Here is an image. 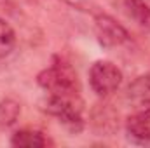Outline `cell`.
Masks as SVG:
<instances>
[{
	"label": "cell",
	"mask_w": 150,
	"mask_h": 148,
	"mask_svg": "<svg viewBox=\"0 0 150 148\" xmlns=\"http://www.w3.org/2000/svg\"><path fill=\"white\" fill-rule=\"evenodd\" d=\"M129 98L138 103L150 105V75L140 77L129 85Z\"/></svg>",
	"instance_id": "9"
},
{
	"label": "cell",
	"mask_w": 150,
	"mask_h": 148,
	"mask_svg": "<svg viewBox=\"0 0 150 148\" xmlns=\"http://www.w3.org/2000/svg\"><path fill=\"white\" fill-rule=\"evenodd\" d=\"M4 4H7V0H0V5H4Z\"/></svg>",
	"instance_id": "11"
},
{
	"label": "cell",
	"mask_w": 150,
	"mask_h": 148,
	"mask_svg": "<svg viewBox=\"0 0 150 148\" xmlns=\"http://www.w3.org/2000/svg\"><path fill=\"white\" fill-rule=\"evenodd\" d=\"M16 45V33L12 30V26L5 21L0 19V59L7 58Z\"/></svg>",
	"instance_id": "8"
},
{
	"label": "cell",
	"mask_w": 150,
	"mask_h": 148,
	"mask_svg": "<svg viewBox=\"0 0 150 148\" xmlns=\"http://www.w3.org/2000/svg\"><path fill=\"white\" fill-rule=\"evenodd\" d=\"M96 37L103 47H115L124 44L129 35L127 32L110 16H98L96 18Z\"/></svg>",
	"instance_id": "5"
},
{
	"label": "cell",
	"mask_w": 150,
	"mask_h": 148,
	"mask_svg": "<svg viewBox=\"0 0 150 148\" xmlns=\"http://www.w3.org/2000/svg\"><path fill=\"white\" fill-rule=\"evenodd\" d=\"M51 141L47 138H44L42 132L38 131H18L12 140H11V145L14 147H28V148H33V147H47Z\"/></svg>",
	"instance_id": "6"
},
{
	"label": "cell",
	"mask_w": 150,
	"mask_h": 148,
	"mask_svg": "<svg viewBox=\"0 0 150 148\" xmlns=\"http://www.w3.org/2000/svg\"><path fill=\"white\" fill-rule=\"evenodd\" d=\"M126 9L129 16L143 28H150V5L145 0H126Z\"/></svg>",
	"instance_id": "7"
},
{
	"label": "cell",
	"mask_w": 150,
	"mask_h": 148,
	"mask_svg": "<svg viewBox=\"0 0 150 148\" xmlns=\"http://www.w3.org/2000/svg\"><path fill=\"white\" fill-rule=\"evenodd\" d=\"M44 110L49 115L56 117L63 125H67L72 132H79L84 127V120L80 115V108L74 98H61V96H49Z\"/></svg>",
	"instance_id": "2"
},
{
	"label": "cell",
	"mask_w": 150,
	"mask_h": 148,
	"mask_svg": "<svg viewBox=\"0 0 150 148\" xmlns=\"http://www.w3.org/2000/svg\"><path fill=\"white\" fill-rule=\"evenodd\" d=\"M122 72L110 61H96L89 70V84L98 96H108L119 89Z\"/></svg>",
	"instance_id": "3"
},
{
	"label": "cell",
	"mask_w": 150,
	"mask_h": 148,
	"mask_svg": "<svg viewBox=\"0 0 150 148\" xmlns=\"http://www.w3.org/2000/svg\"><path fill=\"white\" fill-rule=\"evenodd\" d=\"M126 131L133 143L150 147V105H145L142 110L127 117Z\"/></svg>",
	"instance_id": "4"
},
{
	"label": "cell",
	"mask_w": 150,
	"mask_h": 148,
	"mask_svg": "<svg viewBox=\"0 0 150 148\" xmlns=\"http://www.w3.org/2000/svg\"><path fill=\"white\" fill-rule=\"evenodd\" d=\"M38 84L49 92V96L79 99V78L75 70L65 61H54L49 68L38 73Z\"/></svg>",
	"instance_id": "1"
},
{
	"label": "cell",
	"mask_w": 150,
	"mask_h": 148,
	"mask_svg": "<svg viewBox=\"0 0 150 148\" xmlns=\"http://www.w3.org/2000/svg\"><path fill=\"white\" fill-rule=\"evenodd\" d=\"M19 115V105L12 99L0 101V124L2 125H12Z\"/></svg>",
	"instance_id": "10"
}]
</instances>
